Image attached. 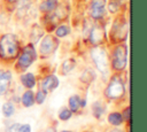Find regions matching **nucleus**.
I'll return each instance as SVG.
<instances>
[{
  "instance_id": "22",
  "label": "nucleus",
  "mask_w": 147,
  "mask_h": 132,
  "mask_svg": "<svg viewBox=\"0 0 147 132\" xmlns=\"http://www.w3.org/2000/svg\"><path fill=\"white\" fill-rule=\"evenodd\" d=\"M41 36H42V29L39 28L38 29V32H36V25H34L33 29H32V31H31V39H32V41L33 42H37Z\"/></svg>"
},
{
  "instance_id": "21",
  "label": "nucleus",
  "mask_w": 147,
  "mask_h": 132,
  "mask_svg": "<svg viewBox=\"0 0 147 132\" xmlns=\"http://www.w3.org/2000/svg\"><path fill=\"white\" fill-rule=\"evenodd\" d=\"M93 114H94V116L96 117V118H100V116L103 114V111H105V108H103V106L100 103V102H95L94 104H93Z\"/></svg>"
},
{
  "instance_id": "4",
  "label": "nucleus",
  "mask_w": 147,
  "mask_h": 132,
  "mask_svg": "<svg viewBox=\"0 0 147 132\" xmlns=\"http://www.w3.org/2000/svg\"><path fill=\"white\" fill-rule=\"evenodd\" d=\"M37 59V53H36V49L33 47L32 44L28 45L24 47V49L22 51L20 57H18V61H17V69L20 70H25L26 68H29L33 62L34 60Z\"/></svg>"
},
{
  "instance_id": "26",
  "label": "nucleus",
  "mask_w": 147,
  "mask_h": 132,
  "mask_svg": "<svg viewBox=\"0 0 147 132\" xmlns=\"http://www.w3.org/2000/svg\"><path fill=\"white\" fill-rule=\"evenodd\" d=\"M17 132H31V127L29 124H24L17 130Z\"/></svg>"
},
{
  "instance_id": "29",
  "label": "nucleus",
  "mask_w": 147,
  "mask_h": 132,
  "mask_svg": "<svg viewBox=\"0 0 147 132\" xmlns=\"http://www.w3.org/2000/svg\"><path fill=\"white\" fill-rule=\"evenodd\" d=\"M7 2H10V3H13V2H16L17 0H6Z\"/></svg>"
},
{
  "instance_id": "9",
  "label": "nucleus",
  "mask_w": 147,
  "mask_h": 132,
  "mask_svg": "<svg viewBox=\"0 0 147 132\" xmlns=\"http://www.w3.org/2000/svg\"><path fill=\"white\" fill-rule=\"evenodd\" d=\"M105 36H106V32H105L103 26H101V25H94L91 29V32H90V41H91L92 45L99 46L103 41Z\"/></svg>"
},
{
  "instance_id": "3",
  "label": "nucleus",
  "mask_w": 147,
  "mask_h": 132,
  "mask_svg": "<svg viewBox=\"0 0 147 132\" xmlns=\"http://www.w3.org/2000/svg\"><path fill=\"white\" fill-rule=\"evenodd\" d=\"M127 62V49L125 45H118L113 52L111 65L116 71H122L125 69Z\"/></svg>"
},
{
  "instance_id": "7",
  "label": "nucleus",
  "mask_w": 147,
  "mask_h": 132,
  "mask_svg": "<svg viewBox=\"0 0 147 132\" xmlns=\"http://www.w3.org/2000/svg\"><path fill=\"white\" fill-rule=\"evenodd\" d=\"M59 46V40L52 36V34H47L44 37V39L40 42V47H39V52L42 56H48L51 54H53L56 48Z\"/></svg>"
},
{
  "instance_id": "13",
  "label": "nucleus",
  "mask_w": 147,
  "mask_h": 132,
  "mask_svg": "<svg viewBox=\"0 0 147 132\" xmlns=\"http://www.w3.org/2000/svg\"><path fill=\"white\" fill-rule=\"evenodd\" d=\"M21 81L26 88H32L36 85V78H34L33 73H31V72H26V73L22 75L21 76Z\"/></svg>"
},
{
  "instance_id": "15",
  "label": "nucleus",
  "mask_w": 147,
  "mask_h": 132,
  "mask_svg": "<svg viewBox=\"0 0 147 132\" xmlns=\"http://www.w3.org/2000/svg\"><path fill=\"white\" fill-rule=\"evenodd\" d=\"M22 103L24 107H31L34 103V95L32 93V91H26L24 92L23 96H22Z\"/></svg>"
},
{
  "instance_id": "5",
  "label": "nucleus",
  "mask_w": 147,
  "mask_h": 132,
  "mask_svg": "<svg viewBox=\"0 0 147 132\" xmlns=\"http://www.w3.org/2000/svg\"><path fill=\"white\" fill-rule=\"evenodd\" d=\"M124 92H125V88H124L123 81L121 80L119 77L114 76L110 79V81L106 88V96L109 99L116 100V99L122 98L124 95Z\"/></svg>"
},
{
  "instance_id": "17",
  "label": "nucleus",
  "mask_w": 147,
  "mask_h": 132,
  "mask_svg": "<svg viewBox=\"0 0 147 132\" xmlns=\"http://www.w3.org/2000/svg\"><path fill=\"white\" fill-rule=\"evenodd\" d=\"M75 65H76V61H75L74 59H67V60L62 63V72H63L64 75L71 72V71L74 70Z\"/></svg>"
},
{
  "instance_id": "23",
  "label": "nucleus",
  "mask_w": 147,
  "mask_h": 132,
  "mask_svg": "<svg viewBox=\"0 0 147 132\" xmlns=\"http://www.w3.org/2000/svg\"><path fill=\"white\" fill-rule=\"evenodd\" d=\"M70 117H71V110H69L68 108L62 109V110L60 111V114H59V118H60L61 121H68Z\"/></svg>"
},
{
  "instance_id": "10",
  "label": "nucleus",
  "mask_w": 147,
  "mask_h": 132,
  "mask_svg": "<svg viewBox=\"0 0 147 132\" xmlns=\"http://www.w3.org/2000/svg\"><path fill=\"white\" fill-rule=\"evenodd\" d=\"M57 86H59V79L54 75H49V76L45 77L41 81V90L45 92L52 91V90L56 88Z\"/></svg>"
},
{
  "instance_id": "27",
  "label": "nucleus",
  "mask_w": 147,
  "mask_h": 132,
  "mask_svg": "<svg viewBox=\"0 0 147 132\" xmlns=\"http://www.w3.org/2000/svg\"><path fill=\"white\" fill-rule=\"evenodd\" d=\"M122 117H123V119H125V121H129V119H130V107H127V108L124 110V114L122 115Z\"/></svg>"
},
{
  "instance_id": "12",
  "label": "nucleus",
  "mask_w": 147,
  "mask_h": 132,
  "mask_svg": "<svg viewBox=\"0 0 147 132\" xmlns=\"http://www.w3.org/2000/svg\"><path fill=\"white\" fill-rule=\"evenodd\" d=\"M57 7V0H45L40 3L39 9L42 13H51L55 10Z\"/></svg>"
},
{
  "instance_id": "30",
  "label": "nucleus",
  "mask_w": 147,
  "mask_h": 132,
  "mask_svg": "<svg viewBox=\"0 0 147 132\" xmlns=\"http://www.w3.org/2000/svg\"><path fill=\"white\" fill-rule=\"evenodd\" d=\"M110 132H121V131H118V130H113V131H110Z\"/></svg>"
},
{
  "instance_id": "19",
  "label": "nucleus",
  "mask_w": 147,
  "mask_h": 132,
  "mask_svg": "<svg viewBox=\"0 0 147 132\" xmlns=\"http://www.w3.org/2000/svg\"><path fill=\"white\" fill-rule=\"evenodd\" d=\"M69 32H70V29H69V26H68V25H65V24H62V25H60V26L56 29V31H55V34H56V37H59V38H62V37H65V36H68V34H69Z\"/></svg>"
},
{
  "instance_id": "18",
  "label": "nucleus",
  "mask_w": 147,
  "mask_h": 132,
  "mask_svg": "<svg viewBox=\"0 0 147 132\" xmlns=\"http://www.w3.org/2000/svg\"><path fill=\"white\" fill-rule=\"evenodd\" d=\"M108 122L115 126L119 125L122 122H123V117H122V114L119 112H111L109 116H108Z\"/></svg>"
},
{
  "instance_id": "16",
  "label": "nucleus",
  "mask_w": 147,
  "mask_h": 132,
  "mask_svg": "<svg viewBox=\"0 0 147 132\" xmlns=\"http://www.w3.org/2000/svg\"><path fill=\"white\" fill-rule=\"evenodd\" d=\"M33 2H34V0H20V2L17 5V11L21 14H25L28 11V9L32 6Z\"/></svg>"
},
{
  "instance_id": "2",
  "label": "nucleus",
  "mask_w": 147,
  "mask_h": 132,
  "mask_svg": "<svg viewBox=\"0 0 147 132\" xmlns=\"http://www.w3.org/2000/svg\"><path fill=\"white\" fill-rule=\"evenodd\" d=\"M91 57L98 70L106 77L109 72V59L105 48L94 47L91 49Z\"/></svg>"
},
{
  "instance_id": "25",
  "label": "nucleus",
  "mask_w": 147,
  "mask_h": 132,
  "mask_svg": "<svg viewBox=\"0 0 147 132\" xmlns=\"http://www.w3.org/2000/svg\"><path fill=\"white\" fill-rule=\"evenodd\" d=\"M118 9H119L118 1H117V0H111V1L109 2V11H110V13H116Z\"/></svg>"
},
{
  "instance_id": "24",
  "label": "nucleus",
  "mask_w": 147,
  "mask_h": 132,
  "mask_svg": "<svg viewBox=\"0 0 147 132\" xmlns=\"http://www.w3.org/2000/svg\"><path fill=\"white\" fill-rule=\"evenodd\" d=\"M46 93L47 92H45L42 90H39L37 92V94H36V96H34V101H37V103H39V104L42 103L45 101V99H46Z\"/></svg>"
},
{
  "instance_id": "8",
  "label": "nucleus",
  "mask_w": 147,
  "mask_h": 132,
  "mask_svg": "<svg viewBox=\"0 0 147 132\" xmlns=\"http://www.w3.org/2000/svg\"><path fill=\"white\" fill-rule=\"evenodd\" d=\"M106 0H91L90 16L94 20H99L105 15Z\"/></svg>"
},
{
  "instance_id": "6",
  "label": "nucleus",
  "mask_w": 147,
  "mask_h": 132,
  "mask_svg": "<svg viewBox=\"0 0 147 132\" xmlns=\"http://www.w3.org/2000/svg\"><path fill=\"white\" fill-rule=\"evenodd\" d=\"M127 30H129V25L126 23L125 20L123 18H117L111 28V37L114 40L116 41H121L124 40L127 36Z\"/></svg>"
},
{
  "instance_id": "11",
  "label": "nucleus",
  "mask_w": 147,
  "mask_h": 132,
  "mask_svg": "<svg viewBox=\"0 0 147 132\" xmlns=\"http://www.w3.org/2000/svg\"><path fill=\"white\" fill-rule=\"evenodd\" d=\"M11 73L8 70H0V95L3 94L9 87Z\"/></svg>"
},
{
  "instance_id": "20",
  "label": "nucleus",
  "mask_w": 147,
  "mask_h": 132,
  "mask_svg": "<svg viewBox=\"0 0 147 132\" xmlns=\"http://www.w3.org/2000/svg\"><path fill=\"white\" fill-rule=\"evenodd\" d=\"M14 111H15V108H14V106H13L11 102H6V103H3V106H2V112H3V115H5L6 117L11 116V115L14 114Z\"/></svg>"
},
{
  "instance_id": "28",
  "label": "nucleus",
  "mask_w": 147,
  "mask_h": 132,
  "mask_svg": "<svg viewBox=\"0 0 147 132\" xmlns=\"http://www.w3.org/2000/svg\"><path fill=\"white\" fill-rule=\"evenodd\" d=\"M46 132H56V131H55V129L49 127V129H47V130H46Z\"/></svg>"
},
{
  "instance_id": "32",
  "label": "nucleus",
  "mask_w": 147,
  "mask_h": 132,
  "mask_svg": "<svg viewBox=\"0 0 147 132\" xmlns=\"http://www.w3.org/2000/svg\"><path fill=\"white\" fill-rule=\"evenodd\" d=\"M87 132H88V131H87Z\"/></svg>"
},
{
  "instance_id": "1",
  "label": "nucleus",
  "mask_w": 147,
  "mask_h": 132,
  "mask_svg": "<svg viewBox=\"0 0 147 132\" xmlns=\"http://www.w3.org/2000/svg\"><path fill=\"white\" fill-rule=\"evenodd\" d=\"M20 44L16 36L6 33L0 38V56L3 60H13L18 55Z\"/></svg>"
},
{
  "instance_id": "31",
  "label": "nucleus",
  "mask_w": 147,
  "mask_h": 132,
  "mask_svg": "<svg viewBox=\"0 0 147 132\" xmlns=\"http://www.w3.org/2000/svg\"><path fill=\"white\" fill-rule=\"evenodd\" d=\"M62 132H70V131H62Z\"/></svg>"
},
{
  "instance_id": "14",
  "label": "nucleus",
  "mask_w": 147,
  "mask_h": 132,
  "mask_svg": "<svg viewBox=\"0 0 147 132\" xmlns=\"http://www.w3.org/2000/svg\"><path fill=\"white\" fill-rule=\"evenodd\" d=\"M85 101H83L78 95H72L69 99V107L71 109V111H77L79 109L80 106H84Z\"/></svg>"
}]
</instances>
